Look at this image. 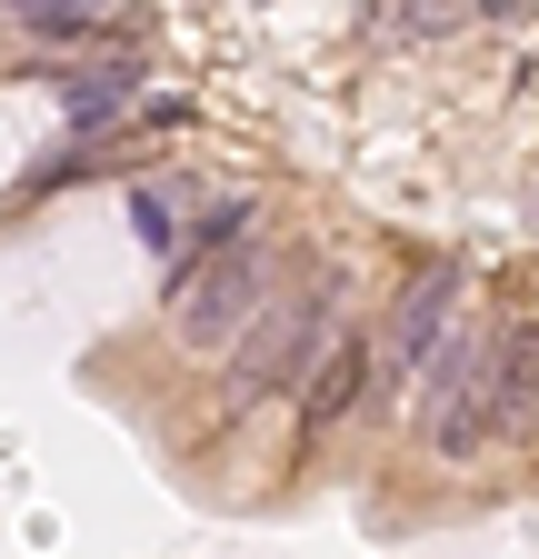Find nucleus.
<instances>
[{
    "label": "nucleus",
    "instance_id": "obj_5",
    "mask_svg": "<svg viewBox=\"0 0 539 559\" xmlns=\"http://www.w3.org/2000/svg\"><path fill=\"white\" fill-rule=\"evenodd\" d=\"M370 390H380V340H370V330H340V349H330L320 380L300 390V440H330Z\"/></svg>",
    "mask_w": 539,
    "mask_h": 559
},
{
    "label": "nucleus",
    "instance_id": "obj_8",
    "mask_svg": "<svg viewBox=\"0 0 539 559\" xmlns=\"http://www.w3.org/2000/svg\"><path fill=\"white\" fill-rule=\"evenodd\" d=\"M60 110H71V130H100L110 110H130V60H91L60 81Z\"/></svg>",
    "mask_w": 539,
    "mask_h": 559
},
{
    "label": "nucleus",
    "instance_id": "obj_6",
    "mask_svg": "<svg viewBox=\"0 0 539 559\" xmlns=\"http://www.w3.org/2000/svg\"><path fill=\"white\" fill-rule=\"evenodd\" d=\"M490 409H500V440H529V419H539V320H500Z\"/></svg>",
    "mask_w": 539,
    "mask_h": 559
},
{
    "label": "nucleus",
    "instance_id": "obj_4",
    "mask_svg": "<svg viewBox=\"0 0 539 559\" xmlns=\"http://www.w3.org/2000/svg\"><path fill=\"white\" fill-rule=\"evenodd\" d=\"M450 310H459V260H430L410 290L390 300V320H380V390L410 380V370H430L440 349H450Z\"/></svg>",
    "mask_w": 539,
    "mask_h": 559
},
{
    "label": "nucleus",
    "instance_id": "obj_7",
    "mask_svg": "<svg viewBox=\"0 0 539 559\" xmlns=\"http://www.w3.org/2000/svg\"><path fill=\"white\" fill-rule=\"evenodd\" d=\"M21 40H40V50H91V40H120V21H100L91 0H21Z\"/></svg>",
    "mask_w": 539,
    "mask_h": 559
},
{
    "label": "nucleus",
    "instance_id": "obj_1",
    "mask_svg": "<svg viewBox=\"0 0 539 559\" xmlns=\"http://www.w3.org/2000/svg\"><path fill=\"white\" fill-rule=\"evenodd\" d=\"M340 310H350V270H340V260H320L290 300H270L260 330L240 340V360H230V409H220V419H250V400L290 390V380H320V360L340 349V340H330V330H340Z\"/></svg>",
    "mask_w": 539,
    "mask_h": 559
},
{
    "label": "nucleus",
    "instance_id": "obj_2",
    "mask_svg": "<svg viewBox=\"0 0 539 559\" xmlns=\"http://www.w3.org/2000/svg\"><path fill=\"white\" fill-rule=\"evenodd\" d=\"M270 270H280V240L270 230H240L230 250H200L180 280H170V340L190 360H211V349H240L270 310Z\"/></svg>",
    "mask_w": 539,
    "mask_h": 559
},
{
    "label": "nucleus",
    "instance_id": "obj_3",
    "mask_svg": "<svg viewBox=\"0 0 539 559\" xmlns=\"http://www.w3.org/2000/svg\"><path fill=\"white\" fill-rule=\"evenodd\" d=\"M490 349H500V330H459L440 360H430V380H420V440H430L440 460H469L480 440H500V409H490Z\"/></svg>",
    "mask_w": 539,
    "mask_h": 559
}]
</instances>
